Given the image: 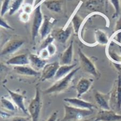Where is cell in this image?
I'll return each mask as SVG.
<instances>
[{
  "label": "cell",
  "mask_w": 121,
  "mask_h": 121,
  "mask_svg": "<svg viewBox=\"0 0 121 121\" xmlns=\"http://www.w3.org/2000/svg\"><path fill=\"white\" fill-rule=\"evenodd\" d=\"M80 69V66L77 68L74 69L68 75L57 80L50 87L44 90L43 93L46 94H59L65 91L71 85L73 79V77Z\"/></svg>",
  "instance_id": "6da1fadb"
},
{
  "label": "cell",
  "mask_w": 121,
  "mask_h": 121,
  "mask_svg": "<svg viewBox=\"0 0 121 121\" xmlns=\"http://www.w3.org/2000/svg\"><path fill=\"white\" fill-rule=\"evenodd\" d=\"M64 113L63 118L60 121H78L85 119L90 116L94 111L83 109L75 107L71 105L64 104Z\"/></svg>",
  "instance_id": "7a4b0ae2"
},
{
  "label": "cell",
  "mask_w": 121,
  "mask_h": 121,
  "mask_svg": "<svg viewBox=\"0 0 121 121\" xmlns=\"http://www.w3.org/2000/svg\"><path fill=\"white\" fill-rule=\"evenodd\" d=\"M110 107L115 112L121 110V73H119L117 79L114 84L110 93Z\"/></svg>",
  "instance_id": "3957f363"
},
{
  "label": "cell",
  "mask_w": 121,
  "mask_h": 121,
  "mask_svg": "<svg viewBox=\"0 0 121 121\" xmlns=\"http://www.w3.org/2000/svg\"><path fill=\"white\" fill-rule=\"evenodd\" d=\"M78 54L79 56L80 69H82L84 72L94 77V78H99L100 73L93 60L86 55L80 49H78Z\"/></svg>",
  "instance_id": "277c9868"
},
{
  "label": "cell",
  "mask_w": 121,
  "mask_h": 121,
  "mask_svg": "<svg viewBox=\"0 0 121 121\" xmlns=\"http://www.w3.org/2000/svg\"><path fill=\"white\" fill-rule=\"evenodd\" d=\"M42 107L41 96L39 88H36L34 98L30 102L28 112L31 118V121H38Z\"/></svg>",
  "instance_id": "5b68a950"
},
{
  "label": "cell",
  "mask_w": 121,
  "mask_h": 121,
  "mask_svg": "<svg viewBox=\"0 0 121 121\" xmlns=\"http://www.w3.org/2000/svg\"><path fill=\"white\" fill-rule=\"evenodd\" d=\"M43 21V15H42L41 5H38L34 10V16L31 29L32 39L33 41H34L36 38L38 37Z\"/></svg>",
  "instance_id": "8992f818"
},
{
  "label": "cell",
  "mask_w": 121,
  "mask_h": 121,
  "mask_svg": "<svg viewBox=\"0 0 121 121\" xmlns=\"http://www.w3.org/2000/svg\"><path fill=\"white\" fill-rule=\"evenodd\" d=\"M94 117L95 121H121V115L112 109H100Z\"/></svg>",
  "instance_id": "52a82bcc"
},
{
  "label": "cell",
  "mask_w": 121,
  "mask_h": 121,
  "mask_svg": "<svg viewBox=\"0 0 121 121\" xmlns=\"http://www.w3.org/2000/svg\"><path fill=\"white\" fill-rule=\"evenodd\" d=\"M3 86L10 95L12 100L13 101L15 105L19 109H20L25 115H26L28 116H30L27 109L26 108L25 105V98L24 95L20 94L19 93L13 91L5 85H3Z\"/></svg>",
  "instance_id": "ba28073f"
},
{
  "label": "cell",
  "mask_w": 121,
  "mask_h": 121,
  "mask_svg": "<svg viewBox=\"0 0 121 121\" xmlns=\"http://www.w3.org/2000/svg\"><path fill=\"white\" fill-rule=\"evenodd\" d=\"M25 41L23 40L15 39L10 40L5 44L1 50V56L10 55L17 51L22 46Z\"/></svg>",
  "instance_id": "9c48e42d"
},
{
  "label": "cell",
  "mask_w": 121,
  "mask_h": 121,
  "mask_svg": "<svg viewBox=\"0 0 121 121\" xmlns=\"http://www.w3.org/2000/svg\"><path fill=\"white\" fill-rule=\"evenodd\" d=\"M64 101L68 103L72 106L75 107L83 109H87L92 111H94V109L97 108L98 107L92 103L86 101L81 99L78 98H65L64 99Z\"/></svg>",
  "instance_id": "30bf717a"
},
{
  "label": "cell",
  "mask_w": 121,
  "mask_h": 121,
  "mask_svg": "<svg viewBox=\"0 0 121 121\" xmlns=\"http://www.w3.org/2000/svg\"><path fill=\"white\" fill-rule=\"evenodd\" d=\"M60 66V62H54L46 64L41 72V81L43 82L55 77Z\"/></svg>",
  "instance_id": "8fae6325"
},
{
  "label": "cell",
  "mask_w": 121,
  "mask_h": 121,
  "mask_svg": "<svg viewBox=\"0 0 121 121\" xmlns=\"http://www.w3.org/2000/svg\"><path fill=\"white\" fill-rule=\"evenodd\" d=\"M94 100L96 106L102 110H110V94H104L96 91L94 94Z\"/></svg>",
  "instance_id": "7c38bea8"
},
{
  "label": "cell",
  "mask_w": 121,
  "mask_h": 121,
  "mask_svg": "<svg viewBox=\"0 0 121 121\" xmlns=\"http://www.w3.org/2000/svg\"><path fill=\"white\" fill-rule=\"evenodd\" d=\"M93 79L91 78L82 77L78 80L76 85L77 97L80 98L82 95L85 94L91 87Z\"/></svg>",
  "instance_id": "4fadbf2b"
},
{
  "label": "cell",
  "mask_w": 121,
  "mask_h": 121,
  "mask_svg": "<svg viewBox=\"0 0 121 121\" xmlns=\"http://www.w3.org/2000/svg\"><path fill=\"white\" fill-rule=\"evenodd\" d=\"M54 23L55 22H54V19L50 18L47 16L43 15V23L39 31V34L42 40L45 39L48 35H49Z\"/></svg>",
  "instance_id": "5bb4252c"
},
{
  "label": "cell",
  "mask_w": 121,
  "mask_h": 121,
  "mask_svg": "<svg viewBox=\"0 0 121 121\" xmlns=\"http://www.w3.org/2000/svg\"><path fill=\"white\" fill-rule=\"evenodd\" d=\"M8 65L14 66L28 65L30 64L29 56L26 54H18L8 60L6 62Z\"/></svg>",
  "instance_id": "9a60e30c"
},
{
  "label": "cell",
  "mask_w": 121,
  "mask_h": 121,
  "mask_svg": "<svg viewBox=\"0 0 121 121\" xmlns=\"http://www.w3.org/2000/svg\"><path fill=\"white\" fill-rule=\"evenodd\" d=\"M73 55V43L71 41L67 48L63 52L60 58V65H71Z\"/></svg>",
  "instance_id": "2e32d148"
},
{
  "label": "cell",
  "mask_w": 121,
  "mask_h": 121,
  "mask_svg": "<svg viewBox=\"0 0 121 121\" xmlns=\"http://www.w3.org/2000/svg\"><path fill=\"white\" fill-rule=\"evenodd\" d=\"M72 29L68 26L66 29H60L54 32L53 37L56 41L61 43H65L69 39L72 33Z\"/></svg>",
  "instance_id": "e0dca14e"
},
{
  "label": "cell",
  "mask_w": 121,
  "mask_h": 121,
  "mask_svg": "<svg viewBox=\"0 0 121 121\" xmlns=\"http://www.w3.org/2000/svg\"><path fill=\"white\" fill-rule=\"evenodd\" d=\"M29 58L30 62V66L33 68L34 70L39 71L42 70L45 66L47 64L46 60L43 59L39 55L34 54H30L29 55Z\"/></svg>",
  "instance_id": "ac0fdd59"
},
{
  "label": "cell",
  "mask_w": 121,
  "mask_h": 121,
  "mask_svg": "<svg viewBox=\"0 0 121 121\" xmlns=\"http://www.w3.org/2000/svg\"><path fill=\"white\" fill-rule=\"evenodd\" d=\"M13 70L16 73L25 76L35 77L41 74L40 72L34 70L31 66L28 65L14 66Z\"/></svg>",
  "instance_id": "d6986e66"
},
{
  "label": "cell",
  "mask_w": 121,
  "mask_h": 121,
  "mask_svg": "<svg viewBox=\"0 0 121 121\" xmlns=\"http://www.w3.org/2000/svg\"><path fill=\"white\" fill-rule=\"evenodd\" d=\"M43 3L49 10L58 13L62 10L63 0H46Z\"/></svg>",
  "instance_id": "ffe728a7"
},
{
  "label": "cell",
  "mask_w": 121,
  "mask_h": 121,
  "mask_svg": "<svg viewBox=\"0 0 121 121\" xmlns=\"http://www.w3.org/2000/svg\"><path fill=\"white\" fill-rule=\"evenodd\" d=\"M106 0H84L85 6L90 10H102L106 5Z\"/></svg>",
  "instance_id": "44dd1931"
},
{
  "label": "cell",
  "mask_w": 121,
  "mask_h": 121,
  "mask_svg": "<svg viewBox=\"0 0 121 121\" xmlns=\"http://www.w3.org/2000/svg\"><path fill=\"white\" fill-rule=\"evenodd\" d=\"M76 65L77 64H71V65H60L54 78L57 80L60 78L64 77L72 71Z\"/></svg>",
  "instance_id": "7402d4cb"
},
{
  "label": "cell",
  "mask_w": 121,
  "mask_h": 121,
  "mask_svg": "<svg viewBox=\"0 0 121 121\" xmlns=\"http://www.w3.org/2000/svg\"><path fill=\"white\" fill-rule=\"evenodd\" d=\"M95 37L97 43L101 45L104 46L107 45L109 41V39L106 32L100 29L95 30Z\"/></svg>",
  "instance_id": "603a6c76"
},
{
  "label": "cell",
  "mask_w": 121,
  "mask_h": 121,
  "mask_svg": "<svg viewBox=\"0 0 121 121\" xmlns=\"http://www.w3.org/2000/svg\"><path fill=\"white\" fill-rule=\"evenodd\" d=\"M0 101H1V106L5 109L12 112H15L17 110L16 106L14 104H15L4 96H2Z\"/></svg>",
  "instance_id": "cb8c5ba5"
},
{
  "label": "cell",
  "mask_w": 121,
  "mask_h": 121,
  "mask_svg": "<svg viewBox=\"0 0 121 121\" xmlns=\"http://www.w3.org/2000/svg\"><path fill=\"white\" fill-rule=\"evenodd\" d=\"M84 19L78 16L77 14H75L74 16L72 17L71 19V22L73 25V28L74 31V32L76 34H78L79 31L80 27L81 26Z\"/></svg>",
  "instance_id": "d4e9b609"
},
{
  "label": "cell",
  "mask_w": 121,
  "mask_h": 121,
  "mask_svg": "<svg viewBox=\"0 0 121 121\" xmlns=\"http://www.w3.org/2000/svg\"><path fill=\"white\" fill-rule=\"evenodd\" d=\"M24 0H13L10 5V9L9 11V15L10 16L13 15L16 13L23 3Z\"/></svg>",
  "instance_id": "484cf974"
},
{
  "label": "cell",
  "mask_w": 121,
  "mask_h": 121,
  "mask_svg": "<svg viewBox=\"0 0 121 121\" xmlns=\"http://www.w3.org/2000/svg\"><path fill=\"white\" fill-rule=\"evenodd\" d=\"M115 10L114 14L112 16V18H115L118 17L121 11V4L120 0H109Z\"/></svg>",
  "instance_id": "4316f807"
},
{
  "label": "cell",
  "mask_w": 121,
  "mask_h": 121,
  "mask_svg": "<svg viewBox=\"0 0 121 121\" xmlns=\"http://www.w3.org/2000/svg\"><path fill=\"white\" fill-rule=\"evenodd\" d=\"M54 39H54L53 35H52V34H50L49 35H48L47 37L45 38V39H43V41H42L41 45H40V50L47 48L48 45H50V43H53Z\"/></svg>",
  "instance_id": "83f0119b"
},
{
  "label": "cell",
  "mask_w": 121,
  "mask_h": 121,
  "mask_svg": "<svg viewBox=\"0 0 121 121\" xmlns=\"http://www.w3.org/2000/svg\"><path fill=\"white\" fill-rule=\"evenodd\" d=\"M11 0H3L2 4L1 7V17H3L5 14L7 13L8 11H9L10 3Z\"/></svg>",
  "instance_id": "f1b7e54d"
},
{
  "label": "cell",
  "mask_w": 121,
  "mask_h": 121,
  "mask_svg": "<svg viewBox=\"0 0 121 121\" xmlns=\"http://www.w3.org/2000/svg\"><path fill=\"white\" fill-rule=\"evenodd\" d=\"M47 49L50 56L55 55L56 50H57V48H56V46L53 43H50V45H48L47 47Z\"/></svg>",
  "instance_id": "f546056e"
},
{
  "label": "cell",
  "mask_w": 121,
  "mask_h": 121,
  "mask_svg": "<svg viewBox=\"0 0 121 121\" xmlns=\"http://www.w3.org/2000/svg\"><path fill=\"white\" fill-rule=\"evenodd\" d=\"M39 55L40 56V57H41L42 58H43V59H45V60L49 58L50 57V56L49 55V53H48V51L47 48L40 50Z\"/></svg>",
  "instance_id": "4dcf8cb0"
},
{
  "label": "cell",
  "mask_w": 121,
  "mask_h": 121,
  "mask_svg": "<svg viewBox=\"0 0 121 121\" xmlns=\"http://www.w3.org/2000/svg\"><path fill=\"white\" fill-rule=\"evenodd\" d=\"M31 120L30 116H14L11 119V121H30Z\"/></svg>",
  "instance_id": "1f68e13d"
},
{
  "label": "cell",
  "mask_w": 121,
  "mask_h": 121,
  "mask_svg": "<svg viewBox=\"0 0 121 121\" xmlns=\"http://www.w3.org/2000/svg\"><path fill=\"white\" fill-rule=\"evenodd\" d=\"M19 18L20 20L23 23H27L30 19V14L23 12L19 15Z\"/></svg>",
  "instance_id": "d6a6232c"
},
{
  "label": "cell",
  "mask_w": 121,
  "mask_h": 121,
  "mask_svg": "<svg viewBox=\"0 0 121 121\" xmlns=\"http://www.w3.org/2000/svg\"><path fill=\"white\" fill-rule=\"evenodd\" d=\"M58 113V111H54L45 121H57Z\"/></svg>",
  "instance_id": "836d02e7"
},
{
  "label": "cell",
  "mask_w": 121,
  "mask_h": 121,
  "mask_svg": "<svg viewBox=\"0 0 121 121\" xmlns=\"http://www.w3.org/2000/svg\"><path fill=\"white\" fill-rule=\"evenodd\" d=\"M0 25L3 28H4L6 29H9V30H13L11 26H10L8 23L6 22L5 20L3 19V18H1L0 19Z\"/></svg>",
  "instance_id": "e575fe53"
},
{
  "label": "cell",
  "mask_w": 121,
  "mask_h": 121,
  "mask_svg": "<svg viewBox=\"0 0 121 121\" xmlns=\"http://www.w3.org/2000/svg\"><path fill=\"white\" fill-rule=\"evenodd\" d=\"M23 9L24 13L30 14L32 11V7L29 4H26L23 5Z\"/></svg>",
  "instance_id": "d590c367"
},
{
  "label": "cell",
  "mask_w": 121,
  "mask_h": 121,
  "mask_svg": "<svg viewBox=\"0 0 121 121\" xmlns=\"http://www.w3.org/2000/svg\"><path fill=\"white\" fill-rule=\"evenodd\" d=\"M115 31L116 32H118V31H121V17L119 18V19L116 22Z\"/></svg>",
  "instance_id": "8d00e7d4"
},
{
  "label": "cell",
  "mask_w": 121,
  "mask_h": 121,
  "mask_svg": "<svg viewBox=\"0 0 121 121\" xmlns=\"http://www.w3.org/2000/svg\"><path fill=\"white\" fill-rule=\"evenodd\" d=\"M11 116V114H10L8 112H2L1 111V116L3 118H9Z\"/></svg>",
  "instance_id": "74e56055"
},
{
  "label": "cell",
  "mask_w": 121,
  "mask_h": 121,
  "mask_svg": "<svg viewBox=\"0 0 121 121\" xmlns=\"http://www.w3.org/2000/svg\"><path fill=\"white\" fill-rule=\"evenodd\" d=\"M115 40L119 43H121V31H118L115 36Z\"/></svg>",
  "instance_id": "f35d334b"
},
{
  "label": "cell",
  "mask_w": 121,
  "mask_h": 121,
  "mask_svg": "<svg viewBox=\"0 0 121 121\" xmlns=\"http://www.w3.org/2000/svg\"><path fill=\"white\" fill-rule=\"evenodd\" d=\"M78 121H94V117L88 118V119H83V120Z\"/></svg>",
  "instance_id": "ab89813d"
},
{
  "label": "cell",
  "mask_w": 121,
  "mask_h": 121,
  "mask_svg": "<svg viewBox=\"0 0 121 121\" xmlns=\"http://www.w3.org/2000/svg\"><path fill=\"white\" fill-rule=\"evenodd\" d=\"M120 52H121V47H120Z\"/></svg>",
  "instance_id": "60d3db41"
}]
</instances>
